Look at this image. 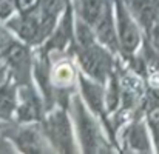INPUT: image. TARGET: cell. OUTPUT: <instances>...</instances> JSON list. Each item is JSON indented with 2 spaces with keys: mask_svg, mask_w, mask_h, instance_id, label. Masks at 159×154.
<instances>
[{
  "mask_svg": "<svg viewBox=\"0 0 159 154\" xmlns=\"http://www.w3.org/2000/svg\"><path fill=\"white\" fill-rule=\"evenodd\" d=\"M14 3L17 6V11H23V9L31 8L36 3V0H14Z\"/></svg>",
  "mask_w": 159,
  "mask_h": 154,
  "instance_id": "obj_16",
  "label": "cell"
},
{
  "mask_svg": "<svg viewBox=\"0 0 159 154\" xmlns=\"http://www.w3.org/2000/svg\"><path fill=\"white\" fill-rule=\"evenodd\" d=\"M5 26L12 31V34L25 42L30 46H40L43 43V37H42V15L39 8L36 6V3L23 11H19L16 15L12 14L6 22Z\"/></svg>",
  "mask_w": 159,
  "mask_h": 154,
  "instance_id": "obj_6",
  "label": "cell"
},
{
  "mask_svg": "<svg viewBox=\"0 0 159 154\" xmlns=\"http://www.w3.org/2000/svg\"><path fill=\"white\" fill-rule=\"evenodd\" d=\"M40 128L50 142L53 151L76 153V130L71 123L68 112L63 108L51 111L40 122Z\"/></svg>",
  "mask_w": 159,
  "mask_h": 154,
  "instance_id": "obj_3",
  "label": "cell"
},
{
  "mask_svg": "<svg viewBox=\"0 0 159 154\" xmlns=\"http://www.w3.org/2000/svg\"><path fill=\"white\" fill-rule=\"evenodd\" d=\"M3 136L22 153L39 154L53 151L40 128V123H20V126L14 130H5Z\"/></svg>",
  "mask_w": 159,
  "mask_h": 154,
  "instance_id": "obj_7",
  "label": "cell"
},
{
  "mask_svg": "<svg viewBox=\"0 0 159 154\" xmlns=\"http://www.w3.org/2000/svg\"><path fill=\"white\" fill-rule=\"evenodd\" d=\"M113 3L119 51L124 55H133L141 45V25L131 14L125 0H113Z\"/></svg>",
  "mask_w": 159,
  "mask_h": 154,
  "instance_id": "obj_5",
  "label": "cell"
},
{
  "mask_svg": "<svg viewBox=\"0 0 159 154\" xmlns=\"http://www.w3.org/2000/svg\"><path fill=\"white\" fill-rule=\"evenodd\" d=\"M148 36H150V39H152L153 46L159 51V22L156 23V25L152 26V29L148 31Z\"/></svg>",
  "mask_w": 159,
  "mask_h": 154,
  "instance_id": "obj_15",
  "label": "cell"
},
{
  "mask_svg": "<svg viewBox=\"0 0 159 154\" xmlns=\"http://www.w3.org/2000/svg\"><path fill=\"white\" fill-rule=\"evenodd\" d=\"M77 77L76 68L70 62H60L54 68H51V80L53 86L57 90H68L70 86L74 85Z\"/></svg>",
  "mask_w": 159,
  "mask_h": 154,
  "instance_id": "obj_14",
  "label": "cell"
},
{
  "mask_svg": "<svg viewBox=\"0 0 159 154\" xmlns=\"http://www.w3.org/2000/svg\"><path fill=\"white\" fill-rule=\"evenodd\" d=\"M74 8L73 3L68 0L65 5V9L62 11L53 33L42 45V50L48 52L50 55L53 52H62L66 46L73 45L74 42V29H76V17H74Z\"/></svg>",
  "mask_w": 159,
  "mask_h": 154,
  "instance_id": "obj_8",
  "label": "cell"
},
{
  "mask_svg": "<svg viewBox=\"0 0 159 154\" xmlns=\"http://www.w3.org/2000/svg\"><path fill=\"white\" fill-rule=\"evenodd\" d=\"M73 51L76 54L82 74L101 83L110 80V77L113 76L114 60L113 51H110L105 45L96 42L88 46H73Z\"/></svg>",
  "mask_w": 159,
  "mask_h": 154,
  "instance_id": "obj_2",
  "label": "cell"
},
{
  "mask_svg": "<svg viewBox=\"0 0 159 154\" xmlns=\"http://www.w3.org/2000/svg\"><path fill=\"white\" fill-rule=\"evenodd\" d=\"M19 103V85L12 77H6L0 83V120L8 122L16 116Z\"/></svg>",
  "mask_w": 159,
  "mask_h": 154,
  "instance_id": "obj_12",
  "label": "cell"
},
{
  "mask_svg": "<svg viewBox=\"0 0 159 154\" xmlns=\"http://www.w3.org/2000/svg\"><path fill=\"white\" fill-rule=\"evenodd\" d=\"M79 88L82 93V100L88 106V109L98 116L105 119L107 109V94L104 91V83L87 77L85 74H79Z\"/></svg>",
  "mask_w": 159,
  "mask_h": 154,
  "instance_id": "obj_10",
  "label": "cell"
},
{
  "mask_svg": "<svg viewBox=\"0 0 159 154\" xmlns=\"http://www.w3.org/2000/svg\"><path fill=\"white\" fill-rule=\"evenodd\" d=\"M138 23L148 33L159 22V0H125Z\"/></svg>",
  "mask_w": 159,
  "mask_h": 154,
  "instance_id": "obj_11",
  "label": "cell"
},
{
  "mask_svg": "<svg viewBox=\"0 0 159 154\" xmlns=\"http://www.w3.org/2000/svg\"><path fill=\"white\" fill-rule=\"evenodd\" d=\"M0 55L19 86L31 85V71H33V55L30 51V45L19 39H9L3 43Z\"/></svg>",
  "mask_w": 159,
  "mask_h": 154,
  "instance_id": "obj_4",
  "label": "cell"
},
{
  "mask_svg": "<svg viewBox=\"0 0 159 154\" xmlns=\"http://www.w3.org/2000/svg\"><path fill=\"white\" fill-rule=\"evenodd\" d=\"M3 131V123H2V120H0V133Z\"/></svg>",
  "mask_w": 159,
  "mask_h": 154,
  "instance_id": "obj_18",
  "label": "cell"
},
{
  "mask_svg": "<svg viewBox=\"0 0 159 154\" xmlns=\"http://www.w3.org/2000/svg\"><path fill=\"white\" fill-rule=\"evenodd\" d=\"M152 133L155 137V143L158 145V151H159V120H152Z\"/></svg>",
  "mask_w": 159,
  "mask_h": 154,
  "instance_id": "obj_17",
  "label": "cell"
},
{
  "mask_svg": "<svg viewBox=\"0 0 159 154\" xmlns=\"http://www.w3.org/2000/svg\"><path fill=\"white\" fill-rule=\"evenodd\" d=\"M71 109H73V117H74V130L79 137V143L82 145V151L85 153L111 151L104 139L102 130L94 114L88 109L85 102L79 99L77 96H74L71 99Z\"/></svg>",
  "mask_w": 159,
  "mask_h": 154,
  "instance_id": "obj_1",
  "label": "cell"
},
{
  "mask_svg": "<svg viewBox=\"0 0 159 154\" xmlns=\"http://www.w3.org/2000/svg\"><path fill=\"white\" fill-rule=\"evenodd\" d=\"M45 100L33 85L19 86V103L14 119L19 123H40L45 114Z\"/></svg>",
  "mask_w": 159,
  "mask_h": 154,
  "instance_id": "obj_9",
  "label": "cell"
},
{
  "mask_svg": "<svg viewBox=\"0 0 159 154\" xmlns=\"http://www.w3.org/2000/svg\"><path fill=\"white\" fill-rule=\"evenodd\" d=\"M124 140L131 151H138V153L150 151V139H148L147 130L139 122H134L130 126H127L124 133Z\"/></svg>",
  "mask_w": 159,
  "mask_h": 154,
  "instance_id": "obj_13",
  "label": "cell"
}]
</instances>
